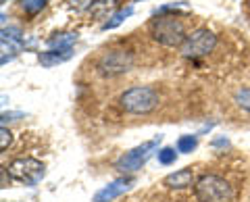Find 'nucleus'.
<instances>
[{"mask_svg": "<svg viewBox=\"0 0 250 202\" xmlns=\"http://www.w3.org/2000/svg\"><path fill=\"white\" fill-rule=\"evenodd\" d=\"M194 196L198 202H233L236 192L225 177L207 173L194 183Z\"/></svg>", "mask_w": 250, "mask_h": 202, "instance_id": "f257e3e1", "label": "nucleus"}, {"mask_svg": "<svg viewBox=\"0 0 250 202\" xmlns=\"http://www.w3.org/2000/svg\"><path fill=\"white\" fill-rule=\"evenodd\" d=\"M150 36L154 38V42H159L161 46L167 48H175L186 42V29L184 23L179 21L175 15H159L150 23Z\"/></svg>", "mask_w": 250, "mask_h": 202, "instance_id": "f03ea898", "label": "nucleus"}, {"mask_svg": "<svg viewBox=\"0 0 250 202\" xmlns=\"http://www.w3.org/2000/svg\"><path fill=\"white\" fill-rule=\"evenodd\" d=\"M159 104V94L148 85H134L119 96V106L129 115H146Z\"/></svg>", "mask_w": 250, "mask_h": 202, "instance_id": "7ed1b4c3", "label": "nucleus"}, {"mask_svg": "<svg viewBox=\"0 0 250 202\" xmlns=\"http://www.w3.org/2000/svg\"><path fill=\"white\" fill-rule=\"evenodd\" d=\"M217 46V36L207 27L194 29L192 34H188L186 42L179 46V52H182L184 59H202L208 57L210 52L215 50Z\"/></svg>", "mask_w": 250, "mask_h": 202, "instance_id": "20e7f679", "label": "nucleus"}, {"mask_svg": "<svg viewBox=\"0 0 250 202\" xmlns=\"http://www.w3.org/2000/svg\"><path fill=\"white\" fill-rule=\"evenodd\" d=\"M6 169H9V175L13 177L15 182H21V183L29 185V188L38 185L44 180V175H46L44 162L38 161V159H31V157L15 159Z\"/></svg>", "mask_w": 250, "mask_h": 202, "instance_id": "39448f33", "label": "nucleus"}, {"mask_svg": "<svg viewBox=\"0 0 250 202\" xmlns=\"http://www.w3.org/2000/svg\"><path fill=\"white\" fill-rule=\"evenodd\" d=\"M159 144H161V136H156L152 140H148V142L136 146V148H131L117 161V169L123 171V173H134V171L142 169L146 165V161L152 157V152L159 148Z\"/></svg>", "mask_w": 250, "mask_h": 202, "instance_id": "423d86ee", "label": "nucleus"}, {"mask_svg": "<svg viewBox=\"0 0 250 202\" xmlns=\"http://www.w3.org/2000/svg\"><path fill=\"white\" fill-rule=\"evenodd\" d=\"M131 65H134V57L125 50H111L103 54V59L98 61V69L104 75H119L129 71Z\"/></svg>", "mask_w": 250, "mask_h": 202, "instance_id": "0eeeda50", "label": "nucleus"}, {"mask_svg": "<svg viewBox=\"0 0 250 202\" xmlns=\"http://www.w3.org/2000/svg\"><path fill=\"white\" fill-rule=\"evenodd\" d=\"M131 185H134V177H119V180H115L108 185H104L100 192H96L94 202H113L115 198H119L121 194L127 192Z\"/></svg>", "mask_w": 250, "mask_h": 202, "instance_id": "6e6552de", "label": "nucleus"}, {"mask_svg": "<svg viewBox=\"0 0 250 202\" xmlns=\"http://www.w3.org/2000/svg\"><path fill=\"white\" fill-rule=\"evenodd\" d=\"M73 57V48H67V50H46V52H38V63L42 67L50 69V67H57V65H62L67 63L69 59Z\"/></svg>", "mask_w": 250, "mask_h": 202, "instance_id": "1a4fd4ad", "label": "nucleus"}, {"mask_svg": "<svg viewBox=\"0 0 250 202\" xmlns=\"http://www.w3.org/2000/svg\"><path fill=\"white\" fill-rule=\"evenodd\" d=\"M192 182H194V171L190 167H186V169L175 171V173H169L163 180V185H167L171 190H184L188 185H192Z\"/></svg>", "mask_w": 250, "mask_h": 202, "instance_id": "9d476101", "label": "nucleus"}, {"mask_svg": "<svg viewBox=\"0 0 250 202\" xmlns=\"http://www.w3.org/2000/svg\"><path fill=\"white\" fill-rule=\"evenodd\" d=\"M77 42V34L73 32H62V34H54L52 38H48V46L54 50H67L73 48V44Z\"/></svg>", "mask_w": 250, "mask_h": 202, "instance_id": "9b49d317", "label": "nucleus"}, {"mask_svg": "<svg viewBox=\"0 0 250 202\" xmlns=\"http://www.w3.org/2000/svg\"><path fill=\"white\" fill-rule=\"evenodd\" d=\"M131 13H134V6H125V9H119L115 15H111V17H108V19L103 23V29H104V32H108V29L119 27L125 19L131 17Z\"/></svg>", "mask_w": 250, "mask_h": 202, "instance_id": "f8f14e48", "label": "nucleus"}, {"mask_svg": "<svg viewBox=\"0 0 250 202\" xmlns=\"http://www.w3.org/2000/svg\"><path fill=\"white\" fill-rule=\"evenodd\" d=\"M111 9H115V0H94V2L88 6V13L92 15V17L104 19L106 13Z\"/></svg>", "mask_w": 250, "mask_h": 202, "instance_id": "ddd939ff", "label": "nucleus"}, {"mask_svg": "<svg viewBox=\"0 0 250 202\" xmlns=\"http://www.w3.org/2000/svg\"><path fill=\"white\" fill-rule=\"evenodd\" d=\"M196 146H198V138L196 136H182L177 140V152H192V150H196Z\"/></svg>", "mask_w": 250, "mask_h": 202, "instance_id": "4468645a", "label": "nucleus"}, {"mask_svg": "<svg viewBox=\"0 0 250 202\" xmlns=\"http://www.w3.org/2000/svg\"><path fill=\"white\" fill-rule=\"evenodd\" d=\"M19 2H21V9L27 15H38L48 4V0H19Z\"/></svg>", "mask_w": 250, "mask_h": 202, "instance_id": "2eb2a0df", "label": "nucleus"}, {"mask_svg": "<svg viewBox=\"0 0 250 202\" xmlns=\"http://www.w3.org/2000/svg\"><path fill=\"white\" fill-rule=\"evenodd\" d=\"M156 159H159L161 165H173L177 159V152H175V148H171V146H165V148H161L156 152Z\"/></svg>", "mask_w": 250, "mask_h": 202, "instance_id": "dca6fc26", "label": "nucleus"}, {"mask_svg": "<svg viewBox=\"0 0 250 202\" xmlns=\"http://www.w3.org/2000/svg\"><path fill=\"white\" fill-rule=\"evenodd\" d=\"M233 100L242 106L246 108V111H250V88H240L236 90V94H233Z\"/></svg>", "mask_w": 250, "mask_h": 202, "instance_id": "f3484780", "label": "nucleus"}, {"mask_svg": "<svg viewBox=\"0 0 250 202\" xmlns=\"http://www.w3.org/2000/svg\"><path fill=\"white\" fill-rule=\"evenodd\" d=\"M11 142H13V134L2 125V129H0V150L4 152V150L11 146Z\"/></svg>", "mask_w": 250, "mask_h": 202, "instance_id": "a211bd4d", "label": "nucleus"}, {"mask_svg": "<svg viewBox=\"0 0 250 202\" xmlns=\"http://www.w3.org/2000/svg\"><path fill=\"white\" fill-rule=\"evenodd\" d=\"M25 115L23 113H2V121H6V119H23Z\"/></svg>", "mask_w": 250, "mask_h": 202, "instance_id": "6ab92c4d", "label": "nucleus"}, {"mask_svg": "<svg viewBox=\"0 0 250 202\" xmlns=\"http://www.w3.org/2000/svg\"><path fill=\"white\" fill-rule=\"evenodd\" d=\"M213 146H228V140H225V138H221V140H215Z\"/></svg>", "mask_w": 250, "mask_h": 202, "instance_id": "aec40b11", "label": "nucleus"}, {"mask_svg": "<svg viewBox=\"0 0 250 202\" xmlns=\"http://www.w3.org/2000/svg\"><path fill=\"white\" fill-rule=\"evenodd\" d=\"M134 2H142V0H134Z\"/></svg>", "mask_w": 250, "mask_h": 202, "instance_id": "412c9836", "label": "nucleus"}]
</instances>
